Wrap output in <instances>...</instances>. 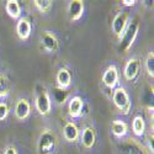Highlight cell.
Returning <instances> with one entry per match:
<instances>
[{"mask_svg": "<svg viewBox=\"0 0 154 154\" xmlns=\"http://www.w3.org/2000/svg\"><path fill=\"white\" fill-rule=\"evenodd\" d=\"M63 134L68 142H76L79 138V130L73 122H67L63 128Z\"/></svg>", "mask_w": 154, "mask_h": 154, "instance_id": "5bb4252c", "label": "cell"}, {"mask_svg": "<svg viewBox=\"0 0 154 154\" xmlns=\"http://www.w3.org/2000/svg\"><path fill=\"white\" fill-rule=\"evenodd\" d=\"M31 111V105L26 99H20L17 100L15 105V116L17 120H25L29 117Z\"/></svg>", "mask_w": 154, "mask_h": 154, "instance_id": "9c48e42d", "label": "cell"}, {"mask_svg": "<svg viewBox=\"0 0 154 154\" xmlns=\"http://www.w3.org/2000/svg\"><path fill=\"white\" fill-rule=\"evenodd\" d=\"M5 10L8 12V15L12 19H19L21 15V8L17 0H8L5 5Z\"/></svg>", "mask_w": 154, "mask_h": 154, "instance_id": "e0dca14e", "label": "cell"}, {"mask_svg": "<svg viewBox=\"0 0 154 154\" xmlns=\"http://www.w3.org/2000/svg\"><path fill=\"white\" fill-rule=\"evenodd\" d=\"M57 83L58 86L62 89H67L72 84V74L68 69L66 68H60L57 73Z\"/></svg>", "mask_w": 154, "mask_h": 154, "instance_id": "9a60e30c", "label": "cell"}, {"mask_svg": "<svg viewBox=\"0 0 154 154\" xmlns=\"http://www.w3.org/2000/svg\"><path fill=\"white\" fill-rule=\"evenodd\" d=\"M83 106H84V102H83L82 97L74 96L69 101V115L72 117H79L83 111Z\"/></svg>", "mask_w": 154, "mask_h": 154, "instance_id": "2e32d148", "label": "cell"}, {"mask_svg": "<svg viewBox=\"0 0 154 154\" xmlns=\"http://www.w3.org/2000/svg\"><path fill=\"white\" fill-rule=\"evenodd\" d=\"M119 82V72L115 66H110L102 75V83L107 89H113Z\"/></svg>", "mask_w": 154, "mask_h": 154, "instance_id": "52a82bcc", "label": "cell"}, {"mask_svg": "<svg viewBox=\"0 0 154 154\" xmlns=\"http://www.w3.org/2000/svg\"><path fill=\"white\" fill-rule=\"evenodd\" d=\"M53 97H54L57 104L62 105V104L66 102V100L68 97V91L66 90V89H62V88L57 86V88L53 89Z\"/></svg>", "mask_w": 154, "mask_h": 154, "instance_id": "ffe728a7", "label": "cell"}, {"mask_svg": "<svg viewBox=\"0 0 154 154\" xmlns=\"http://www.w3.org/2000/svg\"><path fill=\"white\" fill-rule=\"evenodd\" d=\"M146 70L149 76H154V54L153 52H149L146 58Z\"/></svg>", "mask_w": 154, "mask_h": 154, "instance_id": "7402d4cb", "label": "cell"}, {"mask_svg": "<svg viewBox=\"0 0 154 154\" xmlns=\"http://www.w3.org/2000/svg\"><path fill=\"white\" fill-rule=\"evenodd\" d=\"M112 101L115 106L117 107V110L121 113L127 115L128 112L131 111V101H130V96H128L127 91L125 90L123 88H119L113 91L112 95Z\"/></svg>", "mask_w": 154, "mask_h": 154, "instance_id": "3957f363", "label": "cell"}, {"mask_svg": "<svg viewBox=\"0 0 154 154\" xmlns=\"http://www.w3.org/2000/svg\"><path fill=\"white\" fill-rule=\"evenodd\" d=\"M4 154H17V153H16V149L14 147H8L4 152Z\"/></svg>", "mask_w": 154, "mask_h": 154, "instance_id": "d4e9b609", "label": "cell"}, {"mask_svg": "<svg viewBox=\"0 0 154 154\" xmlns=\"http://www.w3.org/2000/svg\"><path fill=\"white\" fill-rule=\"evenodd\" d=\"M119 153L120 154H144V150L137 142H134V139H126L119 144Z\"/></svg>", "mask_w": 154, "mask_h": 154, "instance_id": "8992f818", "label": "cell"}, {"mask_svg": "<svg viewBox=\"0 0 154 154\" xmlns=\"http://www.w3.org/2000/svg\"><path fill=\"white\" fill-rule=\"evenodd\" d=\"M36 109H37L38 113L42 115V116H46V115H48L51 112L52 102H51V99L45 90L38 93V95L36 97Z\"/></svg>", "mask_w": 154, "mask_h": 154, "instance_id": "5b68a950", "label": "cell"}, {"mask_svg": "<svg viewBox=\"0 0 154 154\" xmlns=\"http://www.w3.org/2000/svg\"><path fill=\"white\" fill-rule=\"evenodd\" d=\"M134 0H123L122 2V4L125 5V6H133L134 5Z\"/></svg>", "mask_w": 154, "mask_h": 154, "instance_id": "484cf974", "label": "cell"}, {"mask_svg": "<svg viewBox=\"0 0 154 154\" xmlns=\"http://www.w3.org/2000/svg\"><path fill=\"white\" fill-rule=\"evenodd\" d=\"M148 140H149V150L153 153V149H154V147H153V134L149 137V139H148Z\"/></svg>", "mask_w": 154, "mask_h": 154, "instance_id": "4316f807", "label": "cell"}, {"mask_svg": "<svg viewBox=\"0 0 154 154\" xmlns=\"http://www.w3.org/2000/svg\"><path fill=\"white\" fill-rule=\"evenodd\" d=\"M16 33L19 36L20 40H27L31 35V23L27 19H20L17 22V26H16Z\"/></svg>", "mask_w": 154, "mask_h": 154, "instance_id": "4fadbf2b", "label": "cell"}, {"mask_svg": "<svg viewBox=\"0 0 154 154\" xmlns=\"http://www.w3.org/2000/svg\"><path fill=\"white\" fill-rule=\"evenodd\" d=\"M9 115V107L5 102H0V121H3L8 117Z\"/></svg>", "mask_w": 154, "mask_h": 154, "instance_id": "cb8c5ba5", "label": "cell"}, {"mask_svg": "<svg viewBox=\"0 0 154 154\" xmlns=\"http://www.w3.org/2000/svg\"><path fill=\"white\" fill-rule=\"evenodd\" d=\"M111 132L115 137L121 138L127 133V125L121 120H115L111 125Z\"/></svg>", "mask_w": 154, "mask_h": 154, "instance_id": "ac0fdd59", "label": "cell"}, {"mask_svg": "<svg viewBox=\"0 0 154 154\" xmlns=\"http://www.w3.org/2000/svg\"><path fill=\"white\" fill-rule=\"evenodd\" d=\"M127 21H128V11H120L112 20L111 29H112L113 35L117 38H121V36L127 26Z\"/></svg>", "mask_w": 154, "mask_h": 154, "instance_id": "277c9868", "label": "cell"}, {"mask_svg": "<svg viewBox=\"0 0 154 154\" xmlns=\"http://www.w3.org/2000/svg\"><path fill=\"white\" fill-rule=\"evenodd\" d=\"M41 43L48 51V52H56V51L58 49V40H57V37L53 33L48 32V31L43 32V35L41 36Z\"/></svg>", "mask_w": 154, "mask_h": 154, "instance_id": "7c38bea8", "label": "cell"}, {"mask_svg": "<svg viewBox=\"0 0 154 154\" xmlns=\"http://www.w3.org/2000/svg\"><path fill=\"white\" fill-rule=\"evenodd\" d=\"M138 29H139V22L137 19L132 20L126 26V29L120 38V47H119L122 53H126L127 51L130 49V47L132 46V43L134 42L137 33H138Z\"/></svg>", "mask_w": 154, "mask_h": 154, "instance_id": "7a4b0ae2", "label": "cell"}, {"mask_svg": "<svg viewBox=\"0 0 154 154\" xmlns=\"http://www.w3.org/2000/svg\"><path fill=\"white\" fill-rule=\"evenodd\" d=\"M33 4L36 6V9L38 11L43 12V14L48 12L51 10V8H52V2H51V0H35Z\"/></svg>", "mask_w": 154, "mask_h": 154, "instance_id": "44dd1931", "label": "cell"}, {"mask_svg": "<svg viewBox=\"0 0 154 154\" xmlns=\"http://www.w3.org/2000/svg\"><path fill=\"white\" fill-rule=\"evenodd\" d=\"M58 144V139L56 133L51 130H43L40 138H38L37 149L40 154H53Z\"/></svg>", "mask_w": 154, "mask_h": 154, "instance_id": "6da1fadb", "label": "cell"}, {"mask_svg": "<svg viewBox=\"0 0 154 154\" xmlns=\"http://www.w3.org/2000/svg\"><path fill=\"white\" fill-rule=\"evenodd\" d=\"M9 93V84H8V79L4 75L0 74V97L6 96Z\"/></svg>", "mask_w": 154, "mask_h": 154, "instance_id": "603a6c76", "label": "cell"}, {"mask_svg": "<svg viewBox=\"0 0 154 154\" xmlns=\"http://www.w3.org/2000/svg\"><path fill=\"white\" fill-rule=\"evenodd\" d=\"M80 139H82V144L84 146V148H86V149L93 148L95 146V142H96L95 130L91 127H85L83 130L82 136H80Z\"/></svg>", "mask_w": 154, "mask_h": 154, "instance_id": "30bf717a", "label": "cell"}, {"mask_svg": "<svg viewBox=\"0 0 154 154\" xmlns=\"http://www.w3.org/2000/svg\"><path fill=\"white\" fill-rule=\"evenodd\" d=\"M139 72V60L137 58H131L126 63V67L123 70V75L127 80H133L138 75Z\"/></svg>", "mask_w": 154, "mask_h": 154, "instance_id": "8fae6325", "label": "cell"}, {"mask_svg": "<svg viewBox=\"0 0 154 154\" xmlns=\"http://www.w3.org/2000/svg\"><path fill=\"white\" fill-rule=\"evenodd\" d=\"M84 12V2L83 0H73L68 5V15L72 21H78Z\"/></svg>", "mask_w": 154, "mask_h": 154, "instance_id": "ba28073f", "label": "cell"}, {"mask_svg": "<svg viewBox=\"0 0 154 154\" xmlns=\"http://www.w3.org/2000/svg\"><path fill=\"white\" fill-rule=\"evenodd\" d=\"M132 130H133V133L136 136H142L144 133V130H146V125H144V120L142 116H136L133 119V122H132Z\"/></svg>", "mask_w": 154, "mask_h": 154, "instance_id": "d6986e66", "label": "cell"}]
</instances>
